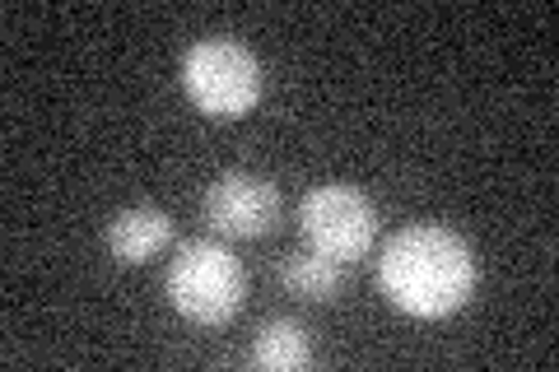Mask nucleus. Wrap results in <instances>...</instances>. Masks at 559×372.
<instances>
[{
  "mask_svg": "<svg viewBox=\"0 0 559 372\" xmlns=\"http://www.w3.org/2000/svg\"><path fill=\"white\" fill-rule=\"evenodd\" d=\"M252 363L271 372H299L312 363V335L294 316H271L252 335Z\"/></svg>",
  "mask_w": 559,
  "mask_h": 372,
  "instance_id": "6e6552de",
  "label": "nucleus"
},
{
  "mask_svg": "<svg viewBox=\"0 0 559 372\" xmlns=\"http://www.w3.org/2000/svg\"><path fill=\"white\" fill-rule=\"evenodd\" d=\"M378 289L406 316H452L476 293V252L443 224H406L378 256Z\"/></svg>",
  "mask_w": 559,
  "mask_h": 372,
  "instance_id": "f257e3e1",
  "label": "nucleus"
},
{
  "mask_svg": "<svg viewBox=\"0 0 559 372\" xmlns=\"http://www.w3.org/2000/svg\"><path fill=\"white\" fill-rule=\"evenodd\" d=\"M103 242H108L112 261L121 265H140L150 256H159L164 247L173 242V215H164L159 205H131V209H117L103 228Z\"/></svg>",
  "mask_w": 559,
  "mask_h": 372,
  "instance_id": "423d86ee",
  "label": "nucleus"
},
{
  "mask_svg": "<svg viewBox=\"0 0 559 372\" xmlns=\"http://www.w3.org/2000/svg\"><path fill=\"white\" fill-rule=\"evenodd\" d=\"M275 279H280V285H285L294 298H304V303H331V298L341 293V285H345L341 261L312 252V247L280 256V261H275Z\"/></svg>",
  "mask_w": 559,
  "mask_h": 372,
  "instance_id": "0eeeda50",
  "label": "nucleus"
},
{
  "mask_svg": "<svg viewBox=\"0 0 559 372\" xmlns=\"http://www.w3.org/2000/svg\"><path fill=\"white\" fill-rule=\"evenodd\" d=\"M164 293L197 326H229L248 303V271L219 238H191L168 261Z\"/></svg>",
  "mask_w": 559,
  "mask_h": 372,
  "instance_id": "f03ea898",
  "label": "nucleus"
},
{
  "mask_svg": "<svg viewBox=\"0 0 559 372\" xmlns=\"http://www.w3.org/2000/svg\"><path fill=\"white\" fill-rule=\"evenodd\" d=\"M201 219L215 238H266L280 224V187L261 172L229 168L205 187Z\"/></svg>",
  "mask_w": 559,
  "mask_h": 372,
  "instance_id": "39448f33",
  "label": "nucleus"
},
{
  "mask_svg": "<svg viewBox=\"0 0 559 372\" xmlns=\"http://www.w3.org/2000/svg\"><path fill=\"white\" fill-rule=\"evenodd\" d=\"M299 233H304V247L345 265V261L369 256V247L378 238V209L359 187L326 182V187H312L299 201Z\"/></svg>",
  "mask_w": 559,
  "mask_h": 372,
  "instance_id": "20e7f679",
  "label": "nucleus"
},
{
  "mask_svg": "<svg viewBox=\"0 0 559 372\" xmlns=\"http://www.w3.org/2000/svg\"><path fill=\"white\" fill-rule=\"evenodd\" d=\"M182 88L205 117H248L261 98V61L234 38H201L182 51Z\"/></svg>",
  "mask_w": 559,
  "mask_h": 372,
  "instance_id": "7ed1b4c3",
  "label": "nucleus"
}]
</instances>
